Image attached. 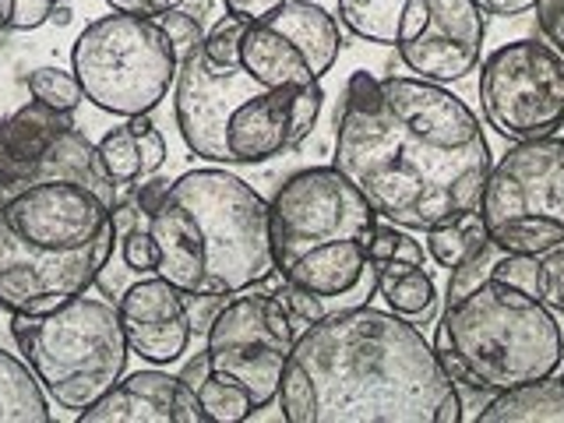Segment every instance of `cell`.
Segmentation results:
<instances>
[{"instance_id":"1","label":"cell","mask_w":564,"mask_h":423,"mask_svg":"<svg viewBox=\"0 0 564 423\" xmlns=\"http://www.w3.org/2000/svg\"><path fill=\"white\" fill-rule=\"evenodd\" d=\"M335 170L381 219L431 229L480 208L490 145L480 117L437 82L357 70L335 131Z\"/></svg>"},{"instance_id":"2","label":"cell","mask_w":564,"mask_h":423,"mask_svg":"<svg viewBox=\"0 0 564 423\" xmlns=\"http://www.w3.org/2000/svg\"><path fill=\"white\" fill-rule=\"evenodd\" d=\"M290 423H458L463 399L437 349L395 311L346 307L307 325L279 399Z\"/></svg>"},{"instance_id":"3","label":"cell","mask_w":564,"mask_h":423,"mask_svg":"<svg viewBox=\"0 0 564 423\" xmlns=\"http://www.w3.org/2000/svg\"><path fill=\"white\" fill-rule=\"evenodd\" d=\"M322 106V78L272 22L226 14L176 70V128L212 163L254 166L300 145Z\"/></svg>"},{"instance_id":"4","label":"cell","mask_w":564,"mask_h":423,"mask_svg":"<svg viewBox=\"0 0 564 423\" xmlns=\"http://www.w3.org/2000/svg\"><path fill=\"white\" fill-rule=\"evenodd\" d=\"M159 275L184 296H237L275 272L269 202L226 170H191L149 208Z\"/></svg>"},{"instance_id":"5","label":"cell","mask_w":564,"mask_h":423,"mask_svg":"<svg viewBox=\"0 0 564 423\" xmlns=\"http://www.w3.org/2000/svg\"><path fill=\"white\" fill-rule=\"evenodd\" d=\"M113 208L78 184H35L0 202V307L50 314L96 286L113 254Z\"/></svg>"},{"instance_id":"6","label":"cell","mask_w":564,"mask_h":423,"mask_svg":"<svg viewBox=\"0 0 564 423\" xmlns=\"http://www.w3.org/2000/svg\"><path fill=\"white\" fill-rule=\"evenodd\" d=\"M272 261L290 290L322 304H352L378 290L370 240L378 212L335 166H314L290 176L269 202Z\"/></svg>"},{"instance_id":"7","label":"cell","mask_w":564,"mask_h":423,"mask_svg":"<svg viewBox=\"0 0 564 423\" xmlns=\"http://www.w3.org/2000/svg\"><path fill=\"white\" fill-rule=\"evenodd\" d=\"M437 357L455 381L508 392L554 375L564 360V332L540 296L487 279L448 304L437 328Z\"/></svg>"},{"instance_id":"8","label":"cell","mask_w":564,"mask_h":423,"mask_svg":"<svg viewBox=\"0 0 564 423\" xmlns=\"http://www.w3.org/2000/svg\"><path fill=\"white\" fill-rule=\"evenodd\" d=\"M11 328L50 399L75 413L110 392L131 357L117 307L93 296H78L50 314H14Z\"/></svg>"},{"instance_id":"9","label":"cell","mask_w":564,"mask_h":423,"mask_svg":"<svg viewBox=\"0 0 564 423\" xmlns=\"http://www.w3.org/2000/svg\"><path fill=\"white\" fill-rule=\"evenodd\" d=\"M70 70L82 85L85 99L113 117L152 113L176 85L181 57L159 18L145 14H106L85 25L75 50Z\"/></svg>"},{"instance_id":"10","label":"cell","mask_w":564,"mask_h":423,"mask_svg":"<svg viewBox=\"0 0 564 423\" xmlns=\"http://www.w3.org/2000/svg\"><path fill=\"white\" fill-rule=\"evenodd\" d=\"M487 237L508 254H546L564 247V141L536 138L490 166L480 194Z\"/></svg>"},{"instance_id":"11","label":"cell","mask_w":564,"mask_h":423,"mask_svg":"<svg viewBox=\"0 0 564 423\" xmlns=\"http://www.w3.org/2000/svg\"><path fill=\"white\" fill-rule=\"evenodd\" d=\"M35 184H78L106 205H117V184L106 173L99 145L75 128L70 113L32 99L0 123V202Z\"/></svg>"},{"instance_id":"12","label":"cell","mask_w":564,"mask_h":423,"mask_svg":"<svg viewBox=\"0 0 564 423\" xmlns=\"http://www.w3.org/2000/svg\"><path fill=\"white\" fill-rule=\"evenodd\" d=\"M293 343V314L275 293L237 296L208 328L205 378L234 388L254 410H264L279 399Z\"/></svg>"},{"instance_id":"13","label":"cell","mask_w":564,"mask_h":423,"mask_svg":"<svg viewBox=\"0 0 564 423\" xmlns=\"http://www.w3.org/2000/svg\"><path fill=\"white\" fill-rule=\"evenodd\" d=\"M480 106L505 138L557 134L564 128V53L536 40L494 50L480 70Z\"/></svg>"},{"instance_id":"14","label":"cell","mask_w":564,"mask_h":423,"mask_svg":"<svg viewBox=\"0 0 564 423\" xmlns=\"http://www.w3.org/2000/svg\"><path fill=\"white\" fill-rule=\"evenodd\" d=\"M484 11L476 0H410L399 25V57L423 82H458L484 53Z\"/></svg>"},{"instance_id":"15","label":"cell","mask_w":564,"mask_h":423,"mask_svg":"<svg viewBox=\"0 0 564 423\" xmlns=\"http://www.w3.org/2000/svg\"><path fill=\"white\" fill-rule=\"evenodd\" d=\"M120 328L131 352L149 364H176L191 346V314L184 293L163 275H145L117 296Z\"/></svg>"},{"instance_id":"16","label":"cell","mask_w":564,"mask_h":423,"mask_svg":"<svg viewBox=\"0 0 564 423\" xmlns=\"http://www.w3.org/2000/svg\"><path fill=\"white\" fill-rule=\"evenodd\" d=\"M78 423H208L198 392L166 370H138L120 378Z\"/></svg>"},{"instance_id":"17","label":"cell","mask_w":564,"mask_h":423,"mask_svg":"<svg viewBox=\"0 0 564 423\" xmlns=\"http://www.w3.org/2000/svg\"><path fill=\"white\" fill-rule=\"evenodd\" d=\"M99 155L117 187L134 184L141 176H152L166 163V138L159 134L149 113L123 117V123H117V128H110L99 138Z\"/></svg>"},{"instance_id":"18","label":"cell","mask_w":564,"mask_h":423,"mask_svg":"<svg viewBox=\"0 0 564 423\" xmlns=\"http://www.w3.org/2000/svg\"><path fill=\"white\" fill-rule=\"evenodd\" d=\"M269 22L304 53L317 78H322L325 70H332L335 57H339V50H343V35L325 8L311 4V0H286Z\"/></svg>"},{"instance_id":"19","label":"cell","mask_w":564,"mask_h":423,"mask_svg":"<svg viewBox=\"0 0 564 423\" xmlns=\"http://www.w3.org/2000/svg\"><path fill=\"white\" fill-rule=\"evenodd\" d=\"M476 423H564V378H543L498 392Z\"/></svg>"},{"instance_id":"20","label":"cell","mask_w":564,"mask_h":423,"mask_svg":"<svg viewBox=\"0 0 564 423\" xmlns=\"http://www.w3.org/2000/svg\"><path fill=\"white\" fill-rule=\"evenodd\" d=\"M0 423H50L40 378L8 349H0Z\"/></svg>"},{"instance_id":"21","label":"cell","mask_w":564,"mask_h":423,"mask_svg":"<svg viewBox=\"0 0 564 423\" xmlns=\"http://www.w3.org/2000/svg\"><path fill=\"white\" fill-rule=\"evenodd\" d=\"M378 290L388 300V307H392L399 317H405V322L427 317L434 307V296H437L434 279L423 272V264L402 261V258L378 264Z\"/></svg>"},{"instance_id":"22","label":"cell","mask_w":564,"mask_h":423,"mask_svg":"<svg viewBox=\"0 0 564 423\" xmlns=\"http://www.w3.org/2000/svg\"><path fill=\"white\" fill-rule=\"evenodd\" d=\"M423 234H427V251L441 269H458V264H466L473 254H480L490 243L480 208L458 212V216L423 229Z\"/></svg>"},{"instance_id":"23","label":"cell","mask_w":564,"mask_h":423,"mask_svg":"<svg viewBox=\"0 0 564 423\" xmlns=\"http://www.w3.org/2000/svg\"><path fill=\"white\" fill-rule=\"evenodd\" d=\"M405 4L410 0H339V18L360 40L378 46H395Z\"/></svg>"},{"instance_id":"24","label":"cell","mask_w":564,"mask_h":423,"mask_svg":"<svg viewBox=\"0 0 564 423\" xmlns=\"http://www.w3.org/2000/svg\"><path fill=\"white\" fill-rule=\"evenodd\" d=\"M29 93H32V99H40V102L53 106V110H61V113H70L85 99L78 78L67 75V70H61V67L32 70V75H29Z\"/></svg>"},{"instance_id":"25","label":"cell","mask_w":564,"mask_h":423,"mask_svg":"<svg viewBox=\"0 0 564 423\" xmlns=\"http://www.w3.org/2000/svg\"><path fill=\"white\" fill-rule=\"evenodd\" d=\"M533 296H540L554 314H564V247L536 254V286Z\"/></svg>"},{"instance_id":"26","label":"cell","mask_w":564,"mask_h":423,"mask_svg":"<svg viewBox=\"0 0 564 423\" xmlns=\"http://www.w3.org/2000/svg\"><path fill=\"white\" fill-rule=\"evenodd\" d=\"M159 25H163V32L170 35V43H173V50H176V57H187V53H194L202 46V40H205V32H202V25H198V18H191V14H184V11H166V14H159Z\"/></svg>"},{"instance_id":"27","label":"cell","mask_w":564,"mask_h":423,"mask_svg":"<svg viewBox=\"0 0 564 423\" xmlns=\"http://www.w3.org/2000/svg\"><path fill=\"white\" fill-rule=\"evenodd\" d=\"M0 14H4V29L32 32L43 22H50L53 4L50 0H0Z\"/></svg>"},{"instance_id":"28","label":"cell","mask_w":564,"mask_h":423,"mask_svg":"<svg viewBox=\"0 0 564 423\" xmlns=\"http://www.w3.org/2000/svg\"><path fill=\"white\" fill-rule=\"evenodd\" d=\"M223 4H226L229 18H240V22H247V25H258V22H269L286 0H223Z\"/></svg>"},{"instance_id":"29","label":"cell","mask_w":564,"mask_h":423,"mask_svg":"<svg viewBox=\"0 0 564 423\" xmlns=\"http://www.w3.org/2000/svg\"><path fill=\"white\" fill-rule=\"evenodd\" d=\"M536 14L546 40L554 43V50L564 53V0H536Z\"/></svg>"},{"instance_id":"30","label":"cell","mask_w":564,"mask_h":423,"mask_svg":"<svg viewBox=\"0 0 564 423\" xmlns=\"http://www.w3.org/2000/svg\"><path fill=\"white\" fill-rule=\"evenodd\" d=\"M113 11H128V14H145V18H159L173 8H181L184 0H106Z\"/></svg>"},{"instance_id":"31","label":"cell","mask_w":564,"mask_h":423,"mask_svg":"<svg viewBox=\"0 0 564 423\" xmlns=\"http://www.w3.org/2000/svg\"><path fill=\"white\" fill-rule=\"evenodd\" d=\"M476 8L484 14H498V18H516L536 8V0H476Z\"/></svg>"},{"instance_id":"32","label":"cell","mask_w":564,"mask_h":423,"mask_svg":"<svg viewBox=\"0 0 564 423\" xmlns=\"http://www.w3.org/2000/svg\"><path fill=\"white\" fill-rule=\"evenodd\" d=\"M50 18H53V22H61V25H67V22H70V11H67L64 4H57V8H53V14H50Z\"/></svg>"},{"instance_id":"33","label":"cell","mask_w":564,"mask_h":423,"mask_svg":"<svg viewBox=\"0 0 564 423\" xmlns=\"http://www.w3.org/2000/svg\"><path fill=\"white\" fill-rule=\"evenodd\" d=\"M50 4H53V8H57V4H64V0H50Z\"/></svg>"},{"instance_id":"34","label":"cell","mask_w":564,"mask_h":423,"mask_svg":"<svg viewBox=\"0 0 564 423\" xmlns=\"http://www.w3.org/2000/svg\"><path fill=\"white\" fill-rule=\"evenodd\" d=\"M0 29H4V14H0Z\"/></svg>"}]
</instances>
